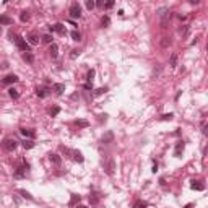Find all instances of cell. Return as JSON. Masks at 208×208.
<instances>
[{
  "mask_svg": "<svg viewBox=\"0 0 208 208\" xmlns=\"http://www.w3.org/2000/svg\"><path fill=\"white\" fill-rule=\"evenodd\" d=\"M28 173H29V163L26 161V159H20L18 164L15 166L13 177H15V179H25Z\"/></svg>",
  "mask_w": 208,
  "mask_h": 208,
  "instance_id": "cell-1",
  "label": "cell"
},
{
  "mask_svg": "<svg viewBox=\"0 0 208 208\" xmlns=\"http://www.w3.org/2000/svg\"><path fill=\"white\" fill-rule=\"evenodd\" d=\"M15 44H16V47L21 52H31V46L28 44V41H26L25 38H21V36L16 34V39H15Z\"/></svg>",
  "mask_w": 208,
  "mask_h": 208,
  "instance_id": "cell-2",
  "label": "cell"
},
{
  "mask_svg": "<svg viewBox=\"0 0 208 208\" xmlns=\"http://www.w3.org/2000/svg\"><path fill=\"white\" fill-rule=\"evenodd\" d=\"M18 146V141L15 140V138H5L4 141H2V148L5 150V151H15Z\"/></svg>",
  "mask_w": 208,
  "mask_h": 208,
  "instance_id": "cell-3",
  "label": "cell"
},
{
  "mask_svg": "<svg viewBox=\"0 0 208 208\" xmlns=\"http://www.w3.org/2000/svg\"><path fill=\"white\" fill-rule=\"evenodd\" d=\"M68 15H70V18H80L81 16V7L78 2H73V4L70 5V8H68Z\"/></svg>",
  "mask_w": 208,
  "mask_h": 208,
  "instance_id": "cell-4",
  "label": "cell"
},
{
  "mask_svg": "<svg viewBox=\"0 0 208 208\" xmlns=\"http://www.w3.org/2000/svg\"><path fill=\"white\" fill-rule=\"evenodd\" d=\"M114 169H116V161H114V158L111 156V158H107L106 161H104V171H106L107 176H112Z\"/></svg>",
  "mask_w": 208,
  "mask_h": 208,
  "instance_id": "cell-5",
  "label": "cell"
},
{
  "mask_svg": "<svg viewBox=\"0 0 208 208\" xmlns=\"http://www.w3.org/2000/svg\"><path fill=\"white\" fill-rule=\"evenodd\" d=\"M50 33H57V34H67V29H65V25H62V23H55V25L49 26Z\"/></svg>",
  "mask_w": 208,
  "mask_h": 208,
  "instance_id": "cell-6",
  "label": "cell"
},
{
  "mask_svg": "<svg viewBox=\"0 0 208 208\" xmlns=\"http://www.w3.org/2000/svg\"><path fill=\"white\" fill-rule=\"evenodd\" d=\"M114 141V132L112 130H107L106 133L101 137V143L102 145H109V143H112Z\"/></svg>",
  "mask_w": 208,
  "mask_h": 208,
  "instance_id": "cell-7",
  "label": "cell"
},
{
  "mask_svg": "<svg viewBox=\"0 0 208 208\" xmlns=\"http://www.w3.org/2000/svg\"><path fill=\"white\" fill-rule=\"evenodd\" d=\"M20 133H21L25 138H29V140L36 138V132L31 130V128H26V127H21V128H20Z\"/></svg>",
  "mask_w": 208,
  "mask_h": 208,
  "instance_id": "cell-8",
  "label": "cell"
},
{
  "mask_svg": "<svg viewBox=\"0 0 208 208\" xmlns=\"http://www.w3.org/2000/svg\"><path fill=\"white\" fill-rule=\"evenodd\" d=\"M18 80H20V78H18L15 73H11V75H7L5 78H2V83H4V85H13V83H16Z\"/></svg>",
  "mask_w": 208,
  "mask_h": 208,
  "instance_id": "cell-9",
  "label": "cell"
},
{
  "mask_svg": "<svg viewBox=\"0 0 208 208\" xmlns=\"http://www.w3.org/2000/svg\"><path fill=\"white\" fill-rule=\"evenodd\" d=\"M49 88L47 86H39L38 89H36V94H38V98H41V99H44V98H47L49 96Z\"/></svg>",
  "mask_w": 208,
  "mask_h": 208,
  "instance_id": "cell-10",
  "label": "cell"
},
{
  "mask_svg": "<svg viewBox=\"0 0 208 208\" xmlns=\"http://www.w3.org/2000/svg\"><path fill=\"white\" fill-rule=\"evenodd\" d=\"M184 148H185V143H184L182 140H179V141L176 143V148H174V156H176V158H179V156L182 155Z\"/></svg>",
  "mask_w": 208,
  "mask_h": 208,
  "instance_id": "cell-11",
  "label": "cell"
},
{
  "mask_svg": "<svg viewBox=\"0 0 208 208\" xmlns=\"http://www.w3.org/2000/svg\"><path fill=\"white\" fill-rule=\"evenodd\" d=\"M13 25V18L8 16V15H0V26H10Z\"/></svg>",
  "mask_w": 208,
  "mask_h": 208,
  "instance_id": "cell-12",
  "label": "cell"
},
{
  "mask_svg": "<svg viewBox=\"0 0 208 208\" xmlns=\"http://www.w3.org/2000/svg\"><path fill=\"white\" fill-rule=\"evenodd\" d=\"M88 200H89L91 205H98L99 200H101V194H99V192H91L89 197H88Z\"/></svg>",
  "mask_w": 208,
  "mask_h": 208,
  "instance_id": "cell-13",
  "label": "cell"
},
{
  "mask_svg": "<svg viewBox=\"0 0 208 208\" xmlns=\"http://www.w3.org/2000/svg\"><path fill=\"white\" fill-rule=\"evenodd\" d=\"M39 43V36H38V33H29L28 34V44L29 46H36V44Z\"/></svg>",
  "mask_w": 208,
  "mask_h": 208,
  "instance_id": "cell-14",
  "label": "cell"
},
{
  "mask_svg": "<svg viewBox=\"0 0 208 208\" xmlns=\"http://www.w3.org/2000/svg\"><path fill=\"white\" fill-rule=\"evenodd\" d=\"M49 159H50V163H52V164H55V166H60V164H62V158H60L57 153H50V155H49Z\"/></svg>",
  "mask_w": 208,
  "mask_h": 208,
  "instance_id": "cell-15",
  "label": "cell"
},
{
  "mask_svg": "<svg viewBox=\"0 0 208 208\" xmlns=\"http://www.w3.org/2000/svg\"><path fill=\"white\" fill-rule=\"evenodd\" d=\"M81 202V197L80 195H77V194H72V197H70V202H68V207H77L78 203Z\"/></svg>",
  "mask_w": 208,
  "mask_h": 208,
  "instance_id": "cell-16",
  "label": "cell"
},
{
  "mask_svg": "<svg viewBox=\"0 0 208 208\" xmlns=\"http://www.w3.org/2000/svg\"><path fill=\"white\" fill-rule=\"evenodd\" d=\"M72 156H73V161H77V163H83V161H85L81 151H78V150H72Z\"/></svg>",
  "mask_w": 208,
  "mask_h": 208,
  "instance_id": "cell-17",
  "label": "cell"
},
{
  "mask_svg": "<svg viewBox=\"0 0 208 208\" xmlns=\"http://www.w3.org/2000/svg\"><path fill=\"white\" fill-rule=\"evenodd\" d=\"M190 189H192V190H205V185L200 182V180H192Z\"/></svg>",
  "mask_w": 208,
  "mask_h": 208,
  "instance_id": "cell-18",
  "label": "cell"
},
{
  "mask_svg": "<svg viewBox=\"0 0 208 208\" xmlns=\"http://www.w3.org/2000/svg\"><path fill=\"white\" fill-rule=\"evenodd\" d=\"M54 88V91H55V94H64V91H65V85L64 83H55V85L52 86Z\"/></svg>",
  "mask_w": 208,
  "mask_h": 208,
  "instance_id": "cell-19",
  "label": "cell"
},
{
  "mask_svg": "<svg viewBox=\"0 0 208 208\" xmlns=\"http://www.w3.org/2000/svg\"><path fill=\"white\" fill-rule=\"evenodd\" d=\"M16 192H18V194H20V195H21V197H23V198H26V200H31V202H33V200H34V197H33V195H31V194H29V192H28V190H25V189H18V190H16Z\"/></svg>",
  "mask_w": 208,
  "mask_h": 208,
  "instance_id": "cell-20",
  "label": "cell"
},
{
  "mask_svg": "<svg viewBox=\"0 0 208 208\" xmlns=\"http://www.w3.org/2000/svg\"><path fill=\"white\" fill-rule=\"evenodd\" d=\"M23 60L28 62L29 65H33L34 64V55H33V52H23Z\"/></svg>",
  "mask_w": 208,
  "mask_h": 208,
  "instance_id": "cell-21",
  "label": "cell"
},
{
  "mask_svg": "<svg viewBox=\"0 0 208 208\" xmlns=\"http://www.w3.org/2000/svg\"><path fill=\"white\" fill-rule=\"evenodd\" d=\"M73 125H75V127H78V128H86L89 125V122H88V120H85V119H80V120H75Z\"/></svg>",
  "mask_w": 208,
  "mask_h": 208,
  "instance_id": "cell-22",
  "label": "cell"
},
{
  "mask_svg": "<svg viewBox=\"0 0 208 208\" xmlns=\"http://www.w3.org/2000/svg\"><path fill=\"white\" fill-rule=\"evenodd\" d=\"M49 54H50V57H52V59H55V57L59 55V46H57L55 43H52V44H50Z\"/></svg>",
  "mask_w": 208,
  "mask_h": 208,
  "instance_id": "cell-23",
  "label": "cell"
},
{
  "mask_svg": "<svg viewBox=\"0 0 208 208\" xmlns=\"http://www.w3.org/2000/svg\"><path fill=\"white\" fill-rule=\"evenodd\" d=\"M21 146L25 150H31V148H34V141L29 140V138H25V140L21 141Z\"/></svg>",
  "mask_w": 208,
  "mask_h": 208,
  "instance_id": "cell-24",
  "label": "cell"
},
{
  "mask_svg": "<svg viewBox=\"0 0 208 208\" xmlns=\"http://www.w3.org/2000/svg\"><path fill=\"white\" fill-rule=\"evenodd\" d=\"M94 68H91V70H88V73H86V83H89V85H93V80H94Z\"/></svg>",
  "mask_w": 208,
  "mask_h": 208,
  "instance_id": "cell-25",
  "label": "cell"
},
{
  "mask_svg": "<svg viewBox=\"0 0 208 208\" xmlns=\"http://www.w3.org/2000/svg\"><path fill=\"white\" fill-rule=\"evenodd\" d=\"M109 25H111V18H109V15H104V16L101 18V26H102V28H107Z\"/></svg>",
  "mask_w": 208,
  "mask_h": 208,
  "instance_id": "cell-26",
  "label": "cell"
},
{
  "mask_svg": "<svg viewBox=\"0 0 208 208\" xmlns=\"http://www.w3.org/2000/svg\"><path fill=\"white\" fill-rule=\"evenodd\" d=\"M150 203L148 202H145V200H137L135 202V207L133 208H148Z\"/></svg>",
  "mask_w": 208,
  "mask_h": 208,
  "instance_id": "cell-27",
  "label": "cell"
},
{
  "mask_svg": "<svg viewBox=\"0 0 208 208\" xmlns=\"http://www.w3.org/2000/svg\"><path fill=\"white\" fill-rule=\"evenodd\" d=\"M179 34H182V38H187L189 36V26L187 25H182L179 28Z\"/></svg>",
  "mask_w": 208,
  "mask_h": 208,
  "instance_id": "cell-28",
  "label": "cell"
},
{
  "mask_svg": "<svg viewBox=\"0 0 208 208\" xmlns=\"http://www.w3.org/2000/svg\"><path fill=\"white\" fill-rule=\"evenodd\" d=\"M70 36H72V39H73V41H77V43H80V41H81V34L77 31V29H73V31L70 33Z\"/></svg>",
  "mask_w": 208,
  "mask_h": 208,
  "instance_id": "cell-29",
  "label": "cell"
},
{
  "mask_svg": "<svg viewBox=\"0 0 208 208\" xmlns=\"http://www.w3.org/2000/svg\"><path fill=\"white\" fill-rule=\"evenodd\" d=\"M8 94H10L11 99H18V98H20V93H18V89H15V88L8 89Z\"/></svg>",
  "mask_w": 208,
  "mask_h": 208,
  "instance_id": "cell-30",
  "label": "cell"
},
{
  "mask_svg": "<svg viewBox=\"0 0 208 208\" xmlns=\"http://www.w3.org/2000/svg\"><path fill=\"white\" fill-rule=\"evenodd\" d=\"M169 65H171V68H176L177 67V54H173V55H171Z\"/></svg>",
  "mask_w": 208,
  "mask_h": 208,
  "instance_id": "cell-31",
  "label": "cell"
},
{
  "mask_svg": "<svg viewBox=\"0 0 208 208\" xmlns=\"http://www.w3.org/2000/svg\"><path fill=\"white\" fill-rule=\"evenodd\" d=\"M107 91V88L106 86H102V88H98V89H94V93H93V96H101V94H104V93Z\"/></svg>",
  "mask_w": 208,
  "mask_h": 208,
  "instance_id": "cell-32",
  "label": "cell"
},
{
  "mask_svg": "<svg viewBox=\"0 0 208 208\" xmlns=\"http://www.w3.org/2000/svg\"><path fill=\"white\" fill-rule=\"evenodd\" d=\"M20 20H21L23 23L28 21V20H29V11H21V15H20Z\"/></svg>",
  "mask_w": 208,
  "mask_h": 208,
  "instance_id": "cell-33",
  "label": "cell"
},
{
  "mask_svg": "<svg viewBox=\"0 0 208 208\" xmlns=\"http://www.w3.org/2000/svg\"><path fill=\"white\" fill-rule=\"evenodd\" d=\"M156 13H158L159 15V16H166V15H168V13H169V10H168V8H166V7H163V8H159V10L158 11H156Z\"/></svg>",
  "mask_w": 208,
  "mask_h": 208,
  "instance_id": "cell-34",
  "label": "cell"
},
{
  "mask_svg": "<svg viewBox=\"0 0 208 208\" xmlns=\"http://www.w3.org/2000/svg\"><path fill=\"white\" fill-rule=\"evenodd\" d=\"M174 117V114L173 112H169V114H163L161 117H159V120H171Z\"/></svg>",
  "mask_w": 208,
  "mask_h": 208,
  "instance_id": "cell-35",
  "label": "cell"
},
{
  "mask_svg": "<svg viewBox=\"0 0 208 208\" xmlns=\"http://www.w3.org/2000/svg\"><path fill=\"white\" fill-rule=\"evenodd\" d=\"M43 43L52 44V36H50V34H44V36H43Z\"/></svg>",
  "mask_w": 208,
  "mask_h": 208,
  "instance_id": "cell-36",
  "label": "cell"
},
{
  "mask_svg": "<svg viewBox=\"0 0 208 208\" xmlns=\"http://www.w3.org/2000/svg\"><path fill=\"white\" fill-rule=\"evenodd\" d=\"M171 44V38H163V41H161V46L163 47H168Z\"/></svg>",
  "mask_w": 208,
  "mask_h": 208,
  "instance_id": "cell-37",
  "label": "cell"
},
{
  "mask_svg": "<svg viewBox=\"0 0 208 208\" xmlns=\"http://www.w3.org/2000/svg\"><path fill=\"white\" fill-rule=\"evenodd\" d=\"M59 112H60V107L59 106H55V107H52V109H50V116H52V117H55Z\"/></svg>",
  "mask_w": 208,
  "mask_h": 208,
  "instance_id": "cell-38",
  "label": "cell"
},
{
  "mask_svg": "<svg viewBox=\"0 0 208 208\" xmlns=\"http://www.w3.org/2000/svg\"><path fill=\"white\" fill-rule=\"evenodd\" d=\"M8 38H10L11 43H15V39H16V34L13 33V29H10V31H8Z\"/></svg>",
  "mask_w": 208,
  "mask_h": 208,
  "instance_id": "cell-39",
  "label": "cell"
},
{
  "mask_svg": "<svg viewBox=\"0 0 208 208\" xmlns=\"http://www.w3.org/2000/svg\"><path fill=\"white\" fill-rule=\"evenodd\" d=\"M86 8H88V10H93V8H94V2H93V0H86Z\"/></svg>",
  "mask_w": 208,
  "mask_h": 208,
  "instance_id": "cell-40",
  "label": "cell"
},
{
  "mask_svg": "<svg viewBox=\"0 0 208 208\" xmlns=\"http://www.w3.org/2000/svg\"><path fill=\"white\" fill-rule=\"evenodd\" d=\"M202 133L207 135V122L205 120H202Z\"/></svg>",
  "mask_w": 208,
  "mask_h": 208,
  "instance_id": "cell-41",
  "label": "cell"
},
{
  "mask_svg": "<svg viewBox=\"0 0 208 208\" xmlns=\"http://www.w3.org/2000/svg\"><path fill=\"white\" fill-rule=\"evenodd\" d=\"M114 7V2H112V0H111V2H107V4H104V7H102V8H106V10H109V8H112Z\"/></svg>",
  "mask_w": 208,
  "mask_h": 208,
  "instance_id": "cell-42",
  "label": "cell"
},
{
  "mask_svg": "<svg viewBox=\"0 0 208 208\" xmlns=\"http://www.w3.org/2000/svg\"><path fill=\"white\" fill-rule=\"evenodd\" d=\"M80 52H81V50H78V49H73V50H72V59H75V57H78V55H80Z\"/></svg>",
  "mask_w": 208,
  "mask_h": 208,
  "instance_id": "cell-43",
  "label": "cell"
},
{
  "mask_svg": "<svg viewBox=\"0 0 208 208\" xmlns=\"http://www.w3.org/2000/svg\"><path fill=\"white\" fill-rule=\"evenodd\" d=\"M83 89H86V91H93V85H89V83H85V85H83Z\"/></svg>",
  "mask_w": 208,
  "mask_h": 208,
  "instance_id": "cell-44",
  "label": "cell"
},
{
  "mask_svg": "<svg viewBox=\"0 0 208 208\" xmlns=\"http://www.w3.org/2000/svg\"><path fill=\"white\" fill-rule=\"evenodd\" d=\"M158 67H155V70H153V75H159V72H161V65L159 64H156Z\"/></svg>",
  "mask_w": 208,
  "mask_h": 208,
  "instance_id": "cell-45",
  "label": "cell"
},
{
  "mask_svg": "<svg viewBox=\"0 0 208 208\" xmlns=\"http://www.w3.org/2000/svg\"><path fill=\"white\" fill-rule=\"evenodd\" d=\"M94 7H98V8H102V7H104L102 0H98V2H94Z\"/></svg>",
  "mask_w": 208,
  "mask_h": 208,
  "instance_id": "cell-46",
  "label": "cell"
},
{
  "mask_svg": "<svg viewBox=\"0 0 208 208\" xmlns=\"http://www.w3.org/2000/svg\"><path fill=\"white\" fill-rule=\"evenodd\" d=\"M151 171H153L155 174L158 173V163H156V161H153V169H151Z\"/></svg>",
  "mask_w": 208,
  "mask_h": 208,
  "instance_id": "cell-47",
  "label": "cell"
},
{
  "mask_svg": "<svg viewBox=\"0 0 208 208\" xmlns=\"http://www.w3.org/2000/svg\"><path fill=\"white\" fill-rule=\"evenodd\" d=\"M177 18H179L180 21H185V20H187V16H185V15H177Z\"/></svg>",
  "mask_w": 208,
  "mask_h": 208,
  "instance_id": "cell-48",
  "label": "cell"
},
{
  "mask_svg": "<svg viewBox=\"0 0 208 208\" xmlns=\"http://www.w3.org/2000/svg\"><path fill=\"white\" fill-rule=\"evenodd\" d=\"M13 200H15V203H20V198H18V195H13Z\"/></svg>",
  "mask_w": 208,
  "mask_h": 208,
  "instance_id": "cell-49",
  "label": "cell"
},
{
  "mask_svg": "<svg viewBox=\"0 0 208 208\" xmlns=\"http://www.w3.org/2000/svg\"><path fill=\"white\" fill-rule=\"evenodd\" d=\"M159 184H161V185L164 187V185H166V180H164V179H163V177H161V179H159Z\"/></svg>",
  "mask_w": 208,
  "mask_h": 208,
  "instance_id": "cell-50",
  "label": "cell"
},
{
  "mask_svg": "<svg viewBox=\"0 0 208 208\" xmlns=\"http://www.w3.org/2000/svg\"><path fill=\"white\" fill-rule=\"evenodd\" d=\"M184 208H194V203H187Z\"/></svg>",
  "mask_w": 208,
  "mask_h": 208,
  "instance_id": "cell-51",
  "label": "cell"
},
{
  "mask_svg": "<svg viewBox=\"0 0 208 208\" xmlns=\"http://www.w3.org/2000/svg\"><path fill=\"white\" fill-rule=\"evenodd\" d=\"M77 208H88V207H85V205H80V203H78V205H77Z\"/></svg>",
  "mask_w": 208,
  "mask_h": 208,
  "instance_id": "cell-52",
  "label": "cell"
},
{
  "mask_svg": "<svg viewBox=\"0 0 208 208\" xmlns=\"http://www.w3.org/2000/svg\"><path fill=\"white\" fill-rule=\"evenodd\" d=\"M0 33H2V28H0Z\"/></svg>",
  "mask_w": 208,
  "mask_h": 208,
  "instance_id": "cell-53",
  "label": "cell"
}]
</instances>
